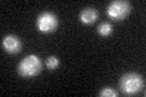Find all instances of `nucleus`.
<instances>
[{"mask_svg":"<svg viewBox=\"0 0 146 97\" xmlns=\"http://www.w3.org/2000/svg\"><path fill=\"white\" fill-rule=\"evenodd\" d=\"M43 69V61L36 55H27V56L21 59L17 64L18 74L23 78H34L42 72Z\"/></svg>","mask_w":146,"mask_h":97,"instance_id":"obj_1","label":"nucleus"},{"mask_svg":"<svg viewBox=\"0 0 146 97\" xmlns=\"http://www.w3.org/2000/svg\"><path fill=\"white\" fill-rule=\"evenodd\" d=\"M58 64H60V61H58L56 56H49L46 61H45V66H46L49 71H55L58 67Z\"/></svg>","mask_w":146,"mask_h":97,"instance_id":"obj_8","label":"nucleus"},{"mask_svg":"<svg viewBox=\"0 0 146 97\" xmlns=\"http://www.w3.org/2000/svg\"><path fill=\"white\" fill-rule=\"evenodd\" d=\"M3 48L9 53H17L21 51L22 43L18 39V36L13 34H9L3 38Z\"/></svg>","mask_w":146,"mask_h":97,"instance_id":"obj_5","label":"nucleus"},{"mask_svg":"<svg viewBox=\"0 0 146 97\" xmlns=\"http://www.w3.org/2000/svg\"><path fill=\"white\" fill-rule=\"evenodd\" d=\"M112 32H113V28H112V24L110 22H102L101 24H99V27H98V33L101 36L111 35Z\"/></svg>","mask_w":146,"mask_h":97,"instance_id":"obj_7","label":"nucleus"},{"mask_svg":"<svg viewBox=\"0 0 146 97\" xmlns=\"http://www.w3.org/2000/svg\"><path fill=\"white\" fill-rule=\"evenodd\" d=\"M99 18V12L94 7H85L79 13V21L85 26L93 24Z\"/></svg>","mask_w":146,"mask_h":97,"instance_id":"obj_6","label":"nucleus"},{"mask_svg":"<svg viewBox=\"0 0 146 97\" xmlns=\"http://www.w3.org/2000/svg\"><path fill=\"white\" fill-rule=\"evenodd\" d=\"M119 89L124 95H136L144 89V78L138 73H127L119 79Z\"/></svg>","mask_w":146,"mask_h":97,"instance_id":"obj_2","label":"nucleus"},{"mask_svg":"<svg viewBox=\"0 0 146 97\" xmlns=\"http://www.w3.org/2000/svg\"><path fill=\"white\" fill-rule=\"evenodd\" d=\"M58 26V20L55 13L50 11H44L39 13L35 20V28L38 29L40 33L49 34L54 33Z\"/></svg>","mask_w":146,"mask_h":97,"instance_id":"obj_4","label":"nucleus"},{"mask_svg":"<svg viewBox=\"0 0 146 97\" xmlns=\"http://www.w3.org/2000/svg\"><path fill=\"white\" fill-rule=\"evenodd\" d=\"M99 95L101 97H117L118 92L116 90H113L112 87H104V89L99 92Z\"/></svg>","mask_w":146,"mask_h":97,"instance_id":"obj_9","label":"nucleus"},{"mask_svg":"<svg viewBox=\"0 0 146 97\" xmlns=\"http://www.w3.org/2000/svg\"><path fill=\"white\" fill-rule=\"evenodd\" d=\"M131 9V4L127 0H116L108 4L106 13L113 21H122L130 13Z\"/></svg>","mask_w":146,"mask_h":97,"instance_id":"obj_3","label":"nucleus"}]
</instances>
